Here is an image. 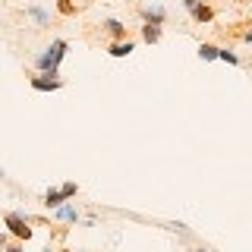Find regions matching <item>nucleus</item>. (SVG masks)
<instances>
[{"label":"nucleus","instance_id":"f8f14e48","mask_svg":"<svg viewBox=\"0 0 252 252\" xmlns=\"http://www.w3.org/2000/svg\"><path fill=\"white\" fill-rule=\"evenodd\" d=\"M199 57H202V60H208V63H211V60H218V44L202 41V44H199Z\"/></svg>","mask_w":252,"mask_h":252},{"label":"nucleus","instance_id":"39448f33","mask_svg":"<svg viewBox=\"0 0 252 252\" xmlns=\"http://www.w3.org/2000/svg\"><path fill=\"white\" fill-rule=\"evenodd\" d=\"M26 16L35 19V29H47V26H51V13H47L44 6H38V3H29L26 6Z\"/></svg>","mask_w":252,"mask_h":252},{"label":"nucleus","instance_id":"6e6552de","mask_svg":"<svg viewBox=\"0 0 252 252\" xmlns=\"http://www.w3.org/2000/svg\"><path fill=\"white\" fill-rule=\"evenodd\" d=\"M189 13H192V19L199 22V26H205V22H211V19H215V10H211L208 3H202V0H199V3H195Z\"/></svg>","mask_w":252,"mask_h":252},{"label":"nucleus","instance_id":"a211bd4d","mask_svg":"<svg viewBox=\"0 0 252 252\" xmlns=\"http://www.w3.org/2000/svg\"><path fill=\"white\" fill-rule=\"evenodd\" d=\"M0 246H6V233H0Z\"/></svg>","mask_w":252,"mask_h":252},{"label":"nucleus","instance_id":"0eeeda50","mask_svg":"<svg viewBox=\"0 0 252 252\" xmlns=\"http://www.w3.org/2000/svg\"><path fill=\"white\" fill-rule=\"evenodd\" d=\"M132 51H136V44H132L129 38H123V41H110V44H107V54H110V57H129Z\"/></svg>","mask_w":252,"mask_h":252},{"label":"nucleus","instance_id":"7ed1b4c3","mask_svg":"<svg viewBox=\"0 0 252 252\" xmlns=\"http://www.w3.org/2000/svg\"><path fill=\"white\" fill-rule=\"evenodd\" d=\"M139 13H142V19H145L148 26H164V19H167V10H164V6L158 3V0H152V3H145Z\"/></svg>","mask_w":252,"mask_h":252},{"label":"nucleus","instance_id":"aec40b11","mask_svg":"<svg viewBox=\"0 0 252 252\" xmlns=\"http://www.w3.org/2000/svg\"><path fill=\"white\" fill-rule=\"evenodd\" d=\"M189 252H208V249H189Z\"/></svg>","mask_w":252,"mask_h":252},{"label":"nucleus","instance_id":"f257e3e1","mask_svg":"<svg viewBox=\"0 0 252 252\" xmlns=\"http://www.w3.org/2000/svg\"><path fill=\"white\" fill-rule=\"evenodd\" d=\"M66 51H69V41L57 38V41H51V47H44V54L35 60V66L41 69L44 76H57L60 73V63H63V57H66Z\"/></svg>","mask_w":252,"mask_h":252},{"label":"nucleus","instance_id":"4be33fe9","mask_svg":"<svg viewBox=\"0 0 252 252\" xmlns=\"http://www.w3.org/2000/svg\"><path fill=\"white\" fill-rule=\"evenodd\" d=\"M79 3H89V0H79Z\"/></svg>","mask_w":252,"mask_h":252},{"label":"nucleus","instance_id":"9b49d317","mask_svg":"<svg viewBox=\"0 0 252 252\" xmlns=\"http://www.w3.org/2000/svg\"><path fill=\"white\" fill-rule=\"evenodd\" d=\"M142 41H148V44H158L161 41V26H142Z\"/></svg>","mask_w":252,"mask_h":252},{"label":"nucleus","instance_id":"4468645a","mask_svg":"<svg viewBox=\"0 0 252 252\" xmlns=\"http://www.w3.org/2000/svg\"><path fill=\"white\" fill-rule=\"evenodd\" d=\"M60 192H63V199H66V202H69V199H73V195L79 192V186L73 183V180H66V183H63V186H60Z\"/></svg>","mask_w":252,"mask_h":252},{"label":"nucleus","instance_id":"2eb2a0df","mask_svg":"<svg viewBox=\"0 0 252 252\" xmlns=\"http://www.w3.org/2000/svg\"><path fill=\"white\" fill-rule=\"evenodd\" d=\"M57 10H60L63 16H73V13H76V3H73V0H60Z\"/></svg>","mask_w":252,"mask_h":252},{"label":"nucleus","instance_id":"f3484780","mask_svg":"<svg viewBox=\"0 0 252 252\" xmlns=\"http://www.w3.org/2000/svg\"><path fill=\"white\" fill-rule=\"evenodd\" d=\"M183 3H186V10H192V6L199 3V0H183Z\"/></svg>","mask_w":252,"mask_h":252},{"label":"nucleus","instance_id":"dca6fc26","mask_svg":"<svg viewBox=\"0 0 252 252\" xmlns=\"http://www.w3.org/2000/svg\"><path fill=\"white\" fill-rule=\"evenodd\" d=\"M6 252H22V246H19V243H13V246H6Z\"/></svg>","mask_w":252,"mask_h":252},{"label":"nucleus","instance_id":"423d86ee","mask_svg":"<svg viewBox=\"0 0 252 252\" xmlns=\"http://www.w3.org/2000/svg\"><path fill=\"white\" fill-rule=\"evenodd\" d=\"M54 218H57L60 224H79V211L69 202H63L60 208H54Z\"/></svg>","mask_w":252,"mask_h":252},{"label":"nucleus","instance_id":"f03ea898","mask_svg":"<svg viewBox=\"0 0 252 252\" xmlns=\"http://www.w3.org/2000/svg\"><path fill=\"white\" fill-rule=\"evenodd\" d=\"M3 224H6V230H10L19 243H26V240H32V227H29V220H26V215H19V211H10V215L3 218Z\"/></svg>","mask_w":252,"mask_h":252},{"label":"nucleus","instance_id":"412c9836","mask_svg":"<svg viewBox=\"0 0 252 252\" xmlns=\"http://www.w3.org/2000/svg\"><path fill=\"white\" fill-rule=\"evenodd\" d=\"M230 3H246V0H230Z\"/></svg>","mask_w":252,"mask_h":252},{"label":"nucleus","instance_id":"ddd939ff","mask_svg":"<svg viewBox=\"0 0 252 252\" xmlns=\"http://www.w3.org/2000/svg\"><path fill=\"white\" fill-rule=\"evenodd\" d=\"M218 60H224V63H230V66H240V54H233L230 47H218Z\"/></svg>","mask_w":252,"mask_h":252},{"label":"nucleus","instance_id":"6ab92c4d","mask_svg":"<svg viewBox=\"0 0 252 252\" xmlns=\"http://www.w3.org/2000/svg\"><path fill=\"white\" fill-rule=\"evenodd\" d=\"M41 252H57V249H51V246H47V249H41Z\"/></svg>","mask_w":252,"mask_h":252},{"label":"nucleus","instance_id":"5701e85b","mask_svg":"<svg viewBox=\"0 0 252 252\" xmlns=\"http://www.w3.org/2000/svg\"><path fill=\"white\" fill-rule=\"evenodd\" d=\"M60 252H69V249H60Z\"/></svg>","mask_w":252,"mask_h":252},{"label":"nucleus","instance_id":"20e7f679","mask_svg":"<svg viewBox=\"0 0 252 252\" xmlns=\"http://www.w3.org/2000/svg\"><path fill=\"white\" fill-rule=\"evenodd\" d=\"M29 85H32V89H35V92H60L63 89V79L60 76H32L29 79Z\"/></svg>","mask_w":252,"mask_h":252},{"label":"nucleus","instance_id":"1a4fd4ad","mask_svg":"<svg viewBox=\"0 0 252 252\" xmlns=\"http://www.w3.org/2000/svg\"><path fill=\"white\" fill-rule=\"evenodd\" d=\"M104 32L114 38V41H123V38H126V26H123L120 19H107L104 22Z\"/></svg>","mask_w":252,"mask_h":252},{"label":"nucleus","instance_id":"9d476101","mask_svg":"<svg viewBox=\"0 0 252 252\" xmlns=\"http://www.w3.org/2000/svg\"><path fill=\"white\" fill-rule=\"evenodd\" d=\"M63 202H66V199H63V192H60V189H47V192H44V208H60V205Z\"/></svg>","mask_w":252,"mask_h":252}]
</instances>
